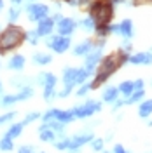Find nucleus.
Masks as SVG:
<instances>
[{
	"label": "nucleus",
	"mask_w": 152,
	"mask_h": 153,
	"mask_svg": "<svg viewBox=\"0 0 152 153\" xmlns=\"http://www.w3.org/2000/svg\"><path fill=\"white\" fill-rule=\"evenodd\" d=\"M126 61H128V56L124 54V51L117 52V54H110V56H107L103 61H102V66H100V70H98V75H96V78L93 80V84H91V89L100 87L105 80L112 75V73H114V71L121 66V65H124Z\"/></svg>",
	"instance_id": "1"
},
{
	"label": "nucleus",
	"mask_w": 152,
	"mask_h": 153,
	"mask_svg": "<svg viewBox=\"0 0 152 153\" xmlns=\"http://www.w3.org/2000/svg\"><path fill=\"white\" fill-rule=\"evenodd\" d=\"M25 37H26V33L19 26H9L7 30H4L2 35H0V52L4 54V52L14 51L16 47H19L23 44Z\"/></svg>",
	"instance_id": "2"
},
{
	"label": "nucleus",
	"mask_w": 152,
	"mask_h": 153,
	"mask_svg": "<svg viewBox=\"0 0 152 153\" xmlns=\"http://www.w3.org/2000/svg\"><path fill=\"white\" fill-rule=\"evenodd\" d=\"M89 16L95 19L96 26H105L110 23L114 16V7L112 2H95L89 9Z\"/></svg>",
	"instance_id": "3"
},
{
	"label": "nucleus",
	"mask_w": 152,
	"mask_h": 153,
	"mask_svg": "<svg viewBox=\"0 0 152 153\" xmlns=\"http://www.w3.org/2000/svg\"><path fill=\"white\" fill-rule=\"evenodd\" d=\"M100 110H102V105L96 103V101H93V99H89V101H86L84 105L75 106V108L72 110V113H74V117H77V118H87V117H91L93 113L100 111Z\"/></svg>",
	"instance_id": "4"
},
{
	"label": "nucleus",
	"mask_w": 152,
	"mask_h": 153,
	"mask_svg": "<svg viewBox=\"0 0 152 153\" xmlns=\"http://www.w3.org/2000/svg\"><path fill=\"white\" fill-rule=\"evenodd\" d=\"M46 45H47L49 49H53L54 52L61 54V52L68 51V47H70V38H68V37H63V35H58V37H51V38H47Z\"/></svg>",
	"instance_id": "5"
},
{
	"label": "nucleus",
	"mask_w": 152,
	"mask_h": 153,
	"mask_svg": "<svg viewBox=\"0 0 152 153\" xmlns=\"http://www.w3.org/2000/svg\"><path fill=\"white\" fill-rule=\"evenodd\" d=\"M42 85H44V99L51 101L54 97V87H56V76L53 73H42L40 76Z\"/></svg>",
	"instance_id": "6"
},
{
	"label": "nucleus",
	"mask_w": 152,
	"mask_h": 153,
	"mask_svg": "<svg viewBox=\"0 0 152 153\" xmlns=\"http://www.w3.org/2000/svg\"><path fill=\"white\" fill-rule=\"evenodd\" d=\"M28 19L30 21H40V19L47 18L49 14V7L44 4H32L28 5Z\"/></svg>",
	"instance_id": "7"
},
{
	"label": "nucleus",
	"mask_w": 152,
	"mask_h": 153,
	"mask_svg": "<svg viewBox=\"0 0 152 153\" xmlns=\"http://www.w3.org/2000/svg\"><path fill=\"white\" fill-rule=\"evenodd\" d=\"M91 139H93V134L91 132H84V134H77V136H74V137L70 139V146H68L70 153H77L81 146H84V144L87 143V141H91Z\"/></svg>",
	"instance_id": "8"
},
{
	"label": "nucleus",
	"mask_w": 152,
	"mask_h": 153,
	"mask_svg": "<svg viewBox=\"0 0 152 153\" xmlns=\"http://www.w3.org/2000/svg\"><path fill=\"white\" fill-rule=\"evenodd\" d=\"M75 26H77V23L72 18H61L58 21V33L63 35V37H70L74 33Z\"/></svg>",
	"instance_id": "9"
},
{
	"label": "nucleus",
	"mask_w": 152,
	"mask_h": 153,
	"mask_svg": "<svg viewBox=\"0 0 152 153\" xmlns=\"http://www.w3.org/2000/svg\"><path fill=\"white\" fill-rule=\"evenodd\" d=\"M53 28H54V21L51 18H44V19L38 21V26L35 31H37L38 37H47V35H51Z\"/></svg>",
	"instance_id": "10"
},
{
	"label": "nucleus",
	"mask_w": 152,
	"mask_h": 153,
	"mask_svg": "<svg viewBox=\"0 0 152 153\" xmlns=\"http://www.w3.org/2000/svg\"><path fill=\"white\" fill-rule=\"evenodd\" d=\"M100 57H102V45L96 49L95 52L87 54V57H86V70H87V71H93L95 66L100 63Z\"/></svg>",
	"instance_id": "11"
},
{
	"label": "nucleus",
	"mask_w": 152,
	"mask_h": 153,
	"mask_svg": "<svg viewBox=\"0 0 152 153\" xmlns=\"http://www.w3.org/2000/svg\"><path fill=\"white\" fill-rule=\"evenodd\" d=\"M128 61L133 63V65H150L152 63V52H138V54H135V56L128 57Z\"/></svg>",
	"instance_id": "12"
},
{
	"label": "nucleus",
	"mask_w": 152,
	"mask_h": 153,
	"mask_svg": "<svg viewBox=\"0 0 152 153\" xmlns=\"http://www.w3.org/2000/svg\"><path fill=\"white\" fill-rule=\"evenodd\" d=\"M77 75H79V70L77 68H67V70H63V82L65 84H70V85H75Z\"/></svg>",
	"instance_id": "13"
},
{
	"label": "nucleus",
	"mask_w": 152,
	"mask_h": 153,
	"mask_svg": "<svg viewBox=\"0 0 152 153\" xmlns=\"http://www.w3.org/2000/svg\"><path fill=\"white\" fill-rule=\"evenodd\" d=\"M117 26H119V33L123 37H126V38L133 37V23H131V19H124V21H121V25H117Z\"/></svg>",
	"instance_id": "14"
},
{
	"label": "nucleus",
	"mask_w": 152,
	"mask_h": 153,
	"mask_svg": "<svg viewBox=\"0 0 152 153\" xmlns=\"http://www.w3.org/2000/svg\"><path fill=\"white\" fill-rule=\"evenodd\" d=\"M91 49H93V42H91V40H84V42H81V44L74 49V54H75V56H84V54H89Z\"/></svg>",
	"instance_id": "15"
},
{
	"label": "nucleus",
	"mask_w": 152,
	"mask_h": 153,
	"mask_svg": "<svg viewBox=\"0 0 152 153\" xmlns=\"http://www.w3.org/2000/svg\"><path fill=\"white\" fill-rule=\"evenodd\" d=\"M138 115L142 117V118H147V117H150L152 115V99H147V101H143L140 108H138Z\"/></svg>",
	"instance_id": "16"
},
{
	"label": "nucleus",
	"mask_w": 152,
	"mask_h": 153,
	"mask_svg": "<svg viewBox=\"0 0 152 153\" xmlns=\"http://www.w3.org/2000/svg\"><path fill=\"white\" fill-rule=\"evenodd\" d=\"M117 94H119V89H115V87H107L105 92H103V101L114 103L115 99H117Z\"/></svg>",
	"instance_id": "17"
},
{
	"label": "nucleus",
	"mask_w": 152,
	"mask_h": 153,
	"mask_svg": "<svg viewBox=\"0 0 152 153\" xmlns=\"http://www.w3.org/2000/svg\"><path fill=\"white\" fill-rule=\"evenodd\" d=\"M23 66H25V57L23 56H14L7 63V68H11V70H23Z\"/></svg>",
	"instance_id": "18"
},
{
	"label": "nucleus",
	"mask_w": 152,
	"mask_h": 153,
	"mask_svg": "<svg viewBox=\"0 0 152 153\" xmlns=\"http://www.w3.org/2000/svg\"><path fill=\"white\" fill-rule=\"evenodd\" d=\"M40 139L42 141H46V143H54V139H56V132L54 131H51V129H44V131H40Z\"/></svg>",
	"instance_id": "19"
},
{
	"label": "nucleus",
	"mask_w": 152,
	"mask_h": 153,
	"mask_svg": "<svg viewBox=\"0 0 152 153\" xmlns=\"http://www.w3.org/2000/svg\"><path fill=\"white\" fill-rule=\"evenodd\" d=\"M23 127H25V124H23V122H21V124H14L12 127H9V131H7V134H5V136H7V137H11V139H12V137H18L19 134L23 132Z\"/></svg>",
	"instance_id": "20"
},
{
	"label": "nucleus",
	"mask_w": 152,
	"mask_h": 153,
	"mask_svg": "<svg viewBox=\"0 0 152 153\" xmlns=\"http://www.w3.org/2000/svg\"><path fill=\"white\" fill-rule=\"evenodd\" d=\"M51 61H53V57L49 54H35L33 56V63L35 65H49Z\"/></svg>",
	"instance_id": "21"
},
{
	"label": "nucleus",
	"mask_w": 152,
	"mask_h": 153,
	"mask_svg": "<svg viewBox=\"0 0 152 153\" xmlns=\"http://www.w3.org/2000/svg\"><path fill=\"white\" fill-rule=\"evenodd\" d=\"M133 91H135L133 82H129V80H126V82H123V84L119 85V92H123L124 96H129Z\"/></svg>",
	"instance_id": "22"
},
{
	"label": "nucleus",
	"mask_w": 152,
	"mask_h": 153,
	"mask_svg": "<svg viewBox=\"0 0 152 153\" xmlns=\"http://www.w3.org/2000/svg\"><path fill=\"white\" fill-rule=\"evenodd\" d=\"M19 5H14V7H11L9 9V14H7V19H9V23H16L19 18Z\"/></svg>",
	"instance_id": "23"
},
{
	"label": "nucleus",
	"mask_w": 152,
	"mask_h": 153,
	"mask_svg": "<svg viewBox=\"0 0 152 153\" xmlns=\"http://www.w3.org/2000/svg\"><path fill=\"white\" fill-rule=\"evenodd\" d=\"M143 97V89H140V91H136V92H131L129 94V99L126 101L128 105H133V103H136V101H140Z\"/></svg>",
	"instance_id": "24"
},
{
	"label": "nucleus",
	"mask_w": 152,
	"mask_h": 153,
	"mask_svg": "<svg viewBox=\"0 0 152 153\" xmlns=\"http://www.w3.org/2000/svg\"><path fill=\"white\" fill-rule=\"evenodd\" d=\"M14 148V144H12V141H11V137H4L2 141H0V150H4V152H11Z\"/></svg>",
	"instance_id": "25"
},
{
	"label": "nucleus",
	"mask_w": 152,
	"mask_h": 153,
	"mask_svg": "<svg viewBox=\"0 0 152 153\" xmlns=\"http://www.w3.org/2000/svg\"><path fill=\"white\" fill-rule=\"evenodd\" d=\"M81 25H82L87 31H93V30H96V23H95V19L91 18V16H89V18H86Z\"/></svg>",
	"instance_id": "26"
},
{
	"label": "nucleus",
	"mask_w": 152,
	"mask_h": 153,
	"mask_svg": "<svg viewBox=\"0 0 152 153\" xmlns=\"http://www.w3.org/2000/svg\"><path fill=\"white\" fill-rule=\"evenodd\" d=\"M91 148L95 150V152H102L103 150V139H91Z\"/></svg>",
	"instance_id": "27"
},
{
	"label": "nucleus",
	"mask_w": 152,
	"mask_h": 153,
	"mask_svg": "<svg viewBox=\"0 0 152 153\" xmlns=\"http://www.w3.org/2000/svg\"><path fill=\"white\" fill-rule=\"evenodd\" d=\"M12 103H16V96H4L2 99H0V105L2 106H9Z\"/></svg>",
	"instance_id": "28"
},
{
	"label": "nucleus",
	"mask_w": 152,
	"mask_h": 153,
	"mask_svg": "<svg viewBox=\"0 0 152 153\" xmlns=\"http://www.w3.org/2000/svg\"><path fill=\"white\" fill-rule=\"evenodd\" d=\"M25 38H28V42L32 44V45H37V40H38V35H37V31L33 30V31H28L26 33V37Z\"/></svg>",
	"instance_id": "29"
},
{
	"label": "nucleus",
	"mask_w": 152,
	"mask_h": 153,
	"mask_svg": "<svg viewBox=\"0 0 152 153\" xmlns=\"http://www.w3.org/2000/svg\"><path fill=\"white\" fill-rule=\"evenodd\" d=\"M14 117H16V113H14V111H11V113L2 115V117H0V125H2V124H5V122H9V120H12Z\"/></svg>",
	"instance_id": "30"
},
{
	"label": "nucleus",
	"mask_w": 152,
	"mask_h": 153,
	"mask_svg": "<svg viewBox=\"0 0 152 153\" xmlns=\"http://www.w3.org/2000/svg\"><path fill=\"white\" fill-rule=\"evenodd\" d=\"M58 150H68V146H70V139H63L61 143H54Z\"/></svg>",
	"instance_id": "31"
},
{
	"label": "nucleus",
	"mask_w": 152,
	"mask_h": 153,
	"mask_svg": "<svg viewBox=\"0 0 152 153\" xmlns=\"http://www.w3.org/2000/svg\"><path fill=\"white\" fill-rule=\"evenodd\" d=\"M72 87H74V85H70V84H65V89L59 92V97H67V96L72 92Z\"/></svg>",
	"instance_id": "32"
},
{
	"label": "nucleus",
	"mask_w": 152,
	"mask_h": 153,
	"mask_svg": "<svg viewBox=\"0 0 152 153\" xmlns=\"http://www.w3.org/2000/svg\"><path fill=\"white\" fill-rule=\"evenodd\" d=\"M38 117H40V115H38L37 111H33V113H30L28 117L25 118V122H23V124H25V125H26V124H30V122H33V120H35V118H38Z\"/></svg>",
	"instance_id": "33"
},
{
	"label": "nucleus",
	"mask_w": 152,
	"mask_h": 153,
	"mask_svg": "<svg viewBox=\"0 0 152 153\" xmlns=\"http://www.w3.org/2000/svg\"><path fill=\"white\" fill-rule=\"evenodd\" d=\"M89 89H91V84H84V85H82L81 89H79V91H77V96H84L86 92L89 91Z\"/></svg>",
	"instance_id": "34"
},
{
	"label": "nucleus",
	"mask_w": 152,
	"mask_h": 153,
	"mask_svg": "<svg viewBox=\"0 0 152 153\" xmlns=\"http://www.w3.org/2000/svg\"><path fill=\"white\" fill-rule=\"evenodd\" d=\"M133 87H135V91H140V89H143V80L140 78V80L133 82Z\"/></svg>",
	"instance_id": "35"
},
{
	"label": "nucleus",
	"mask_w": 152,
	"mask_h": 153,
	"mask_svg": "<svg viewBox=\"0 0 152 153\" xmlns=\"http://www.w3.org/2000/svg\"><path fill=\"white\" fill-rule=\"evenodd\" d=\"M19 153H33V150H32L30 146H21V148H19Z\"/></svg>",
	"instance_id": "36"
},
{
	"label": "nucleus",
	"mask_w": 152,
	"mask_h": 153,
	"mask_svg": "<svg viewBox=\"0 0 152 153\" xmlns=\"http://www.w3.org/2000/svg\"><path fill=\"white\" fill-rule=\"evenodd\" d=\"M114 153H126V150H124L121 144H115L114 146Z\"/></svg>",
	"instance_id": "37"
},
{
	"label": "nucleus",
	"mask_w": 152,
	"mask_h": 153,
	"mask_svg": "<svg viewBox=\"0 0 152 153\" xmlns=\"http://www.w3.org/2000/svg\"><path fill=\"white\" fill-rule=\"evenodd\" d=\"M129 49H131V44H129V42H124V44H123V49H121V51H126V52H128Z\"/></svg>",
	"instance_id": "38"
},
{
	"label": "nucleus",
	"mask_w": 152,
	"mask_h": 153,
	"mask_svg": "<svg viewBox=\"0 0 152 153\" xmlns=\"http://www.w3.org/2000/svg\"><path fill=\"white\" fill-rule=\"evenodd\" d=\"M12 2V5H19V4H23V0H11Z\"/></svg>",
	"instance_id": "39"
},
{
	"label": "nucleus",
	"mask_w": 152,
	"mask_h": 153,
	"mask_svg": "<svg viewBox=\"0 0 152 153\" xmlns=\"http://www.w3.org/2000/svg\"><path fill=\"white\" fill-rule=\"evenodd\" d=\"M4 9V2H2V0H0V10Z\"/></svg>",
	"instance_id": "40"
},
{
	"label": "nucleus",
	"mask_w": 152,
	"mask_h": 153,
	"mask_svg": "<svg viewBox=\"0 0 152 153\" xmlns=\"http://www.w3.org/2000/svg\"><path fill=\"white\" fill-rule=\"evenodd\" d=\"M0 89H2V85H0Z\"/></svg>",
	"instance_id": "41"
},
{
	"label": "nucleus",
	"mask_w": 152,
	"mask_h": 153,
	"mask_svg": "<svg viewBox=\"0 0 152 153\" xmlns=\"http://www.w3.org/2000/svg\"><path fill=\"white\" fill-rule=\"evenodd\" d=\"M105 153H108V152H105Z\"/></svg>",
	"instance_id": "42"
}]
</instances>
